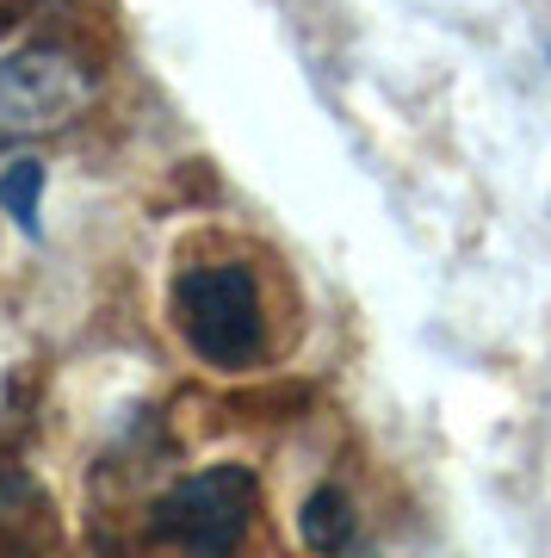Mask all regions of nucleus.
Returning <instances> with one entry per match:
<instances>
[{
	"label": "nucleus",
	"mask_w": 551,
	"mask_h": 558,
	"mask_svg": "<svg viewBox=\"0 0 551 558\" xmlns=\"http://www.w3.org/2000/svg\"><path fill=\"white\" fill-rule=\"evenodd\" d=\"M168 311H174L180 341L211 373H242V366H255L267 354V304H260V286L242 260L180 267Z\"/></svg>",
	"instance_id": "nucleus-1"
},
{
	"label": "nucleus",
	"mask_w": 551,
	"mask_h": 558,
	"mask_svg": "<svg viewBox=\"0 0 551 558\" xmlns=\"http://www.w3.org/2000/svg\"><path fill=\"white\" fill-rule=\"evenodd\" d=\"M248 515H255V472L236 465V459H217V465H205L193 478H180L156 502L149 527L180 558H236Z\"/></svg>",
	"instance_id": "nucleus-2"
},
{
	"label": "nucleus",
	"mask_w": 551,
	"mask_h": 558,
	"mask_svg": "<svg viewBox=\"0 0 551 558\" xmlns=\"http://www.w3.org/2000/svg\"><path fill=\"white\" fill-rule=\"evenodd\" d=\"M87 100H94V75L69 50H57V44L7 50L0 57V149L62 131Z\"/></svg>",
	"instance_id": "nucleus-3"
},
{
	"label": "nucleus",
	"mask_w": 551,
	"mask_h": 558,
	"mask_svg": "<svg viewBox=\"0 0 551 558\" xmlns=\"http://www.w3.org/2000/svg\"><path fill=\"white\" fill-rule=\"evenodd\" d=\"M297 527H304V539H310L316 553H329V558H335L341 546L354 539V509H347V497H341V490H329V484H322V490H316V497L304 502Z\"/></svg>",
	"instance_id": "nucleus-4"
},
{
	"label": "nucleus",
	"mask_w": 551,
	"mask_h": 558,
	"mask_svg": "<svg viewBox=\"0 0 551 558\" xmlns=\"http://www.w3.org/2000/svg\"><path fill=\"white\" fill-rule=\"evenodd\" d=\"M38 199H44V168L38 161H13L0 174V205H7V218L20 223L25 236H38Z\"/></svg>",
	"instance_id": "nucleus-5"
}]
</instances>
